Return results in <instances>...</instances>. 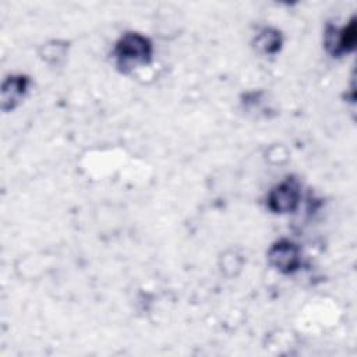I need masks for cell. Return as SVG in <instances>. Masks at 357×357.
I'll return each mask as SVG.
<instances>
[{"label":"cell","instance_id":"obj_1","mask_svg":"<svg viewBox=\"0 0 357 357\" xmlns=\"http://www.w3.org/2000/svg\"><path fill=\"white\" fill-rule=\"evenodd\" d=\"M114 56L123 71H132L149 63L152 56V45L141 33L130 32L120 38L116 43Z\"/></svg>","mask_w":357,"mask_h":357},{"label":"cell","instance_id":"obj_2","mask_svg":"<svg viewBox=\"0 0 357 357\" xmlns=\"http://www.w3.org/2000/svg\"><path fill=\"white\" fill-rule=\"evenodd\" d=\"M268 261L279 272L290 273L300 265V250L290 240H279L268 250Z\"/></svg>","mask_w":357,"mask_h":357},{"label":"cell","instance_id":"obj_3","mask_svg":"<svg viewBox=\"0 0 357 357\" xmlns=\"http://www.w3.org/2000/svg\"><path fill=\"white\" fill-rule=\"evenodd\" d=\"M298 199V184L293 180H286L272 188V191L268 194V208L275 213H289L296 209Z\"/></svg>","mask_w":357,"mask_h":357},{"label":"cell","instance_id":"obj_4","mask_svg":"<svg viewBox=\"0 0 357 357\" xmlns=\"http://www.w3.org/2000/svg\"><path fill=\"white\" fill-rule=\"evenodd\" d=\"M29 79L25 75H10L1 84L0 91V103L4 112H10L15 109L21 100L24 99L28 91Z\"/></svg>","mask_w":357,"mask_h":357},{"label":"cell","instance_id":"obj_5","mask_svg":"<svg viewBox=\"0 0 357 357\" xmlns=\"http://www.w3.org/2000/svg\"><path fill=\"white\" fill-rule=\"evenodd\" d=\"M356 43V25L351 21L347 26L342 29L329 28L325 35V45L332 54H340L349 52Z\"/></svg>","mask_w":357,"mask_h":357},{"label":"cell","instance_id":"obj_6","mask_svg":"<svg viewBox=\"0 0 357 357\" xmlns=\"http://www.w3.org/2000/svg\"><path fill=\"white\" fill-rule=\"evenodd\" d=\"M68 53V43L66 40L53 39L46 43H43L39 49V57L50 64V66H59L64 61Z\"/></svg>","mask_w":357,"mask_h":357},{"label":"cell","instance_id":"obj_7","mask_svg":"<svg viewBox=\"0 0 357 357\" xmlns=\"http://www.w3.org/2000/svg\"><path fill=\"white\" fill-rule=\"evenodd\" d=\"M282 45V36L276 29L272 28H264L257 33L254 46L259 53L264 54H275Z\"/></svg>","mask_w":357,"mask_h":357},{"label":"cell","instance_id":"obj_8","mask_svg":"<svg viewBox=\"0 0 357 357\" xmlns=\"http://www.w3.org/2000/svg\"><path fill=\"white\" fill-rule=\"evenodd\" d=\"M243 262H244V259L237 251L229 250L225 254H222L220 261H219V266H220V271L226 276H236L241 271Z\"/></svg>","mask_w":357,"mask_h":357}]
</instances>
